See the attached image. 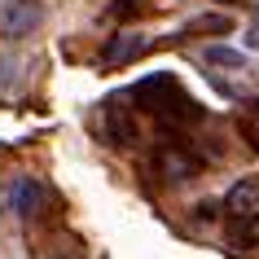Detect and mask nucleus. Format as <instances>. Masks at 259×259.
I'll return each mask as SVG.
<instances>
[{
	"label": "nucleus",
	"mask_w": 259,
	"mask_h": 259,
	"mask_svg": "<svg viewBox=\"0 0 259 259\" xmlns=\"http://www.w3.org/2000/svg\"><path fill=\"white\" fill-rule=\"evenodd\" d=\"M132 101H141V106L150 110L154 123H158L163 132H180V127H189V123L202 119V106L180 88V79L171 70H158L150 79H141L137 88H132Z\"/></svg>",
	"instance_id": "1"
},
{
	"label": "nucleus",
	"mask_w": 259,
	"mask_h": 259,
	"mask_svg": "<svg viewBox=\"0 0 259 259\" xmlns=\"http://www.w3.org/2000/svg\"><path fill=\"white\" fill-rule=\"evenodd\" d=\"M198 158H193L185 145H158V154H154V171L167 180V185H180V180H193L198 176Z\"/></svg>",
	"instance_id": "2"
},
{
	"label": "nucleus",
	"mask_w": 259,
	"mask_h": 259,
	"mask_svg": "<svg viewBox=\"0 0 259 259\" xmlns=\"http://www.w3.org/2000/svg\"><path fill=\"white\" fill-rule=\"evenodd\" d=\"M40 18H44V9L35 0H18V5H9V9L0 14V35L22 40V35H31V31L40 27Z\"/></svg>",
	"instance_id": "3"
},
{
	"label": "nucleus",
	"mask_w": 259,
	"mask_h": 259,
	"mask_svg": "<svg viewBox=\"0 0 259 259\" xmlns=\"http://www.w3.org/2000/svg\"><path fill=\"white\" fill-rule=\"evenodd\" d=\"M9 206H14V215H22V220H35L49 206V189H44V180H35V176H22L14 185V193H9Z\"/></svg>",
	"instance_id": "4"
},
{
	"label": "nucleus",
	"mask_w": 259,
	"mask_h": 259,
	"mask_svg": "<svg viewBox=\"0 0 259 259\" xmlns=\"http://www.w3.org/2000/svg\"><path fill=\"white\" fill-rule=\"evenodd\" d=\"M145 49H150L145 35H137V31H119V35H110L106 49H101V66H127V62H137Z\"/></svg>",
	"instance_id": "5"
},
{
	"label": "nucleus",
	"mask_w": 259,
	"mask_h": 259,
	"mask_svg": "<svg viewBox=\"0 0 259 259\" xmlns=\"http://www.w3.org/2000/svg\"><path fill=\"white\" fill-rule=\"evenodd\" d=\"M106 141L114 145V150H132V145L141 141L137 119H132V110H127V106H110L106 110Z\"/></svg>",
	"instance_id": "6"
},
{
	"label": "nucleus",
	"mask_w": 259,
	"mask_h": 259,
	"mask_svg": "<svg viewBox=\"0 0 259 259\" xmlns=\"http://www.w3.org/2000/svg\"><path fill=\"white\" fill-rule=\"evenodd\" d=\"M224 211H233V215H250V211H259V176H242V180H237V185L224 193Z\"/></svg>",
	"instance_id": "7"
},
{
	"label": "nucleus",
	"mask_w": 259,
	"mask_h": 259,
	"mask_svg": "<svg viewBox=\"0 0 259 259\" xmlns=\"http://www.w3.org/2000/svg\"><path fill=\"white\" fill-rule=\"evenodd\" d=\"M224 242L237 246V250H255V246H259V211H250V215H233L229 224H224Z\"/></svg>",
	"instance_id": "8"
},
{
	"label": "nucleus",
	"mask_w": 259,
	"mask_h": 259,
	"mask_svg": "<svg viewBox=\"0 0 259 259\" xmlns=\"http://www.w3.org/2000/svg\"><path fill=\"white\" fill-rule=\"evenodd\" d=\"M237 137L259 154V97H250V101L237 110Z\"/></svg>",
	"instance_id": "9"
},
{
	"label": "nucleus",
	"mask_w": 259,
	"mask_h": 259,
	"mask_svg": "<svg viewBox=\"0 0 259 259\" xmlns=\"http://www.w3.org/2000/svg\"><path fill=\"white\" fill-rule=\"evenodd\" d=\"M189 31H193V35H229V31H233V18L229 14H206V18H193Z\"/></svg>",
	"instance_id": "10"
},
{
	"label": "nucleus",
	"mask_w": 259,
	"mask_h": 259,
	"mask_svg": "<svg viewBox=\"0 0 259 259\" xmlns=\"http://www.w3.org/2000/svg\"><path fill=\"white\" fill-rule=\"evenodd\" d=\"M206 62H211V66H242L246 53H237V49H224V44H211V49H206Z\"/></svg>",
	"instance_id": "11"
},
{
	"label": "nucleus",
	"mask_w": 259,
	"mask_h": 259,
	"mask_svg": "<svg viewBox=\"0 0 259 259\" xmlns=\"http://www.w3.org/2000/svg\"><path fill=\"white\" fill-rule=\"evenodd\" d=\"M137 0H110V18H137Z\"/></svg>",
	"instance_id": "12"
},
{
	"label": "nucleus",
	"mask_w": 259,
	"mask_h": 259,
	"mask_svg": "<svg viewBox=\"0 0 259 259\" xmlns=\"http://www.w3.org/2000/svg\"><path fill=\"white\" fill-rule=\"evenodd\" d=\"M250 44H259V18H255V27H250Z\"/></svg>",
	"instance_id": "13"
},
{
	"label": "nucleus",
	"mask_w": 259,
	"mask_h": 259,
	"mask_svg": "<svg viewBox=\"0 0 259 259\" xmlns=\"http://www.w3.org/2000/svg\"><path fill=\"white\" fill-rule=\"evenodd\" d=\"M53 259H75V255H53Z\"/></svg>",
	"instance_id": "14"
},
{
	"label": "nucleus",
	"mask_w": 259,
	"mask_h": 259,
	"mask_svg": "<svg viewBox=\"0 0 259 259\" xmlns=\"http://www.w3.org/2000/svg\"><path fill=\"white\" fill-rule=\"evenodd\" d=\"M224 5H229V0H224Z\"/></svg>",
	"instance_id": "15"
}]
</instances>
